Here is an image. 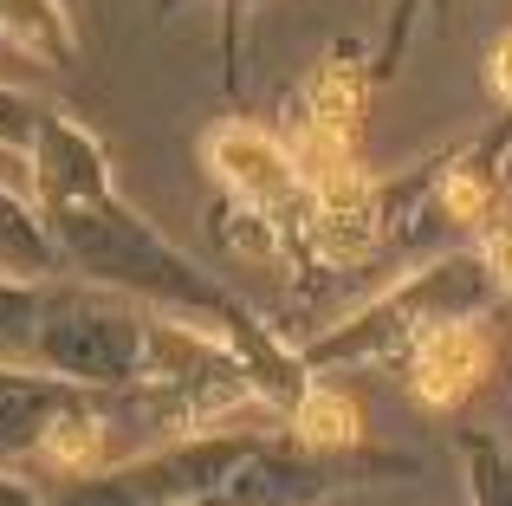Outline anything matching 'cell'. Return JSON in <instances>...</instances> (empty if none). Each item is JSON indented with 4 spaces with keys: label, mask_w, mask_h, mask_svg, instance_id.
Segmentation results:
<instances>
[{
    "label": "cell",
    "mask_w": 512,
    "mask_h": 506,
    "mask_svg": "<svg viewBox=\"0 0 512 506\" xmlns=\"http://www.w3.org/2000/svg\"><path fill=\"white\" fill-rule=\"evenodd\" d=\"M493 370V338L474 318H435L409 351V396L422 409H461Z\"/></svg>",
    "instance_id": "cell-1"
},
{
    "label": "cell",
    "mask_w": 512,
    "mask_h": 506,
    "mask_svg": "<svg viewBox=\"0 0 512 506\" xmlns=\"http://www.w3.org/2000/svg\"><path fill=\"white\" fill-rule=\"evenodd\" d=\"M208 163L221 169V182L240 195V202L253 208H273L286 202L292 189H299V169H292V150L279 137H266V130L253 124H221L208 137Z\"/></svg>",
    "instance_id": "cell-2"
},
{
    "label": "cell",
    "mask_w": 512,
    "mask_h": 506,
    "mask_svg": "<svg viewBox=\"0 0 512 506\" xmlns=\"http://www.w3.org/2000/svg\"><path fill=\"white\" fill-rule=\"evenodd\" d=\"M363 104H370V78H363V65L357 59H331V65H318V78H312V117H305V124L338 130V137L357 143Z\"/></svg>",
    "instance_id": "cell-3"
},
{
    "label": "cell",
    "mask_w": 512,
    "mask_h": 506,
    "mask_svg": "<svg viewBox=\"0 0 512 506\" xmlns=\"http://www.w3.org/2000/svg\"><path fill=\"white\" fill-rule=\"evenodd\" d=\"M292 422H299V442L305 448H357L363 442V409L350 403L344 390H325V383L299 396Z\"/></svg>",
    "instance_id": "cell-4"
},
{
    "label": "cell",
    "mask_w": 512,
    "mask_h": 506,
    "mask_svg": "<svg viewBox=\"0 0 512 506\" xmlns=\"http://www.w3.org/2000/svg\"><path fill=\"white\" fill-rule=\"evenodd\" d=\"M493 202H500V176L480 163H448V176H441V215L448 221H493Z\"/></svg>",
    "instance_id": "cell-5"
},
{
    "label": "cell",
    "mask_w": 512,
    "mask_h": 506,
    "mask_svg": "<svg viewBox=\"0 0 512 506\" xmlns=\"http://www.w3.org/2000/svg\"><path fill=\"white\" fill-rule=\"evenodd\" d=\"M98 448H104V435H98L91 416H65V422L46 429V461H59V468H91Z\"/></svg>",
    "instance_id": "cell-6"
},
{
    "label": "cell",
    "mask_w": 512,
    "mask_h": 506,
    "mask_svg": "<svg viewBox=\"0 0 512 506\" xmlns=\"http://www.w3.org/2000/svg\"><path fill=\"white\" fill-rule=\"evenodd\" d=\"M480 266L500 292H512V215H493L487 234H480Z\"/></svg>",
    "instance_id": "cell-7"
},
{
    "label": "cell",
    "mask_w": 512,
    "mask_h": 506,
    "mask_svg": "<svg viewBox=\"0 0 512 506\" xmlns=\"http://www.w3.org/2000/svg\"><path fill=\"white\" fill-rule=\"evenodd\" d=\"M487 85H493V98L512 104V33L493 46V59H487Z\"/></svg>",
    "instance_id": "cell-8"
}]
</instances>
